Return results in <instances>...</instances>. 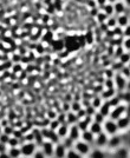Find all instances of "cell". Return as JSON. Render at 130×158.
Masks as SVG:
<instances>
[{
  "mask_svg": "<svg viewBox=\"0 0 130 158\" xmlns=\"http://www.w3.org/2000/svg\"><path fill=\"white\" fill-rule=\"evenodd\" d=\"M21 150V155L25 157H32L34 155V152L38 150V145L36 144L34 142H25L23 143L20 146Z\"/></svg>",
  "mask_w": 130,
  "mask_h": 158,
  "instance_id": "1",
  "label": "cell"
},
{
  "mask_svg": "<svg viewBox=\"0 0 130 158\" xmlns=\"http://www.w3.org/2000/svg\"><path fill=\"white\" fill-rule=\"evenodd\" d=\"M123 66L124 65L122 64V63H121V61H116L114 65L111 66V69H112V71H114L115 73H118L119 71H121V70H122V67H123Z\"/></svg>",
  "mask_w": 130,
  "mask_h": 158,
  "instance_id": "39",
  "label": "cell"
},
{
  "mask_svg": "<svg viewBox=\"0 0 130 158\" xmlns=\"http://www.w3.org/2000/svg\"><path fill=\"white\" fill-rule=\"evenodd\" d=\"M118 1H121V0H108V2H110V4H116Z\"/></svg>",
  "mask_w": 130,
  "mask_h": 158,
  "instance_id": "56",
  "label": "cell"
},
{
  "mask_svg": "<svg viewBox=\"0 0 130 158\" xmlns=\"http://www.w3.org/2000/svg\"><path fill=\"white\" fill-rule=\"evenodd\" d=\"M125 90L130 91V79H128V80H127V89H125Z\"/></svg>",
  "mask_w": 130,
  "mask_h": 158,
  "instance_id": "55",
  "label": "cell"
},
{
  "mask_svg": "<svg viewBox=\"0 0 130 158\" xmlns=\"http://www.w3.org/2000/svg\"><path fill=\"white\" fill-rule=\"evenodd\" d=\"M7 150H8V145L4 144V143H1V142H0V153L7 152Z\"/></svg>",
  "mask_w": 130,
  "mask_h": 158,
  "instance_id": "50",
  "label": "cell"
},
{
  "mask_svg": "<svg viewBox=\"0 0 130 158\" xmlns=\"http://www.w3.org/2000/svg\"><path fill=\"white\" fill-rule=\"evenodd\" d=\"M57 119L60 124H66V113L65 112H59L58 116H57Z\"/></svg>",
  "mask_w": 130,
  "mask_h": 158,
  "instance_id": "41",
  "label": "cell"
},
{
  "mask_svg": "<svg viewBox=\"0 0 130 158\" xmlns=\"http://www.w3.org/2000/svg\"><path fill=\"white\" fill-rule=\"evenodd\" d=\"M91 122H92V117H89V116H86L85 118L83 119H79L77 123L78 127L80 129V131H84V130H88L89 129V126H90Z\"/></svg>",
  "mask_w": 130,
  "mask_h": 158,
  "instance_id": "13",
  "label": "cell"
},
{
  "mask_svg": "<svg viewBox=\"0 0 130 158\" xmlns=\"http://www.w3.org/2000/svg\"><path fill=\"white\" fill-rule=\"evenodd\" d=\"M125 4H127L128 6H130V0H125Z\"/></svg>",
  "mask_w": 130,
  "mask_h": 158,
  "instance_id": "58",
  "label": "cell"
},
{
  "mask_svg": "<svg viewBox=\"0 0 130 158\" xmlns=\"http://www.w3.org/2000/svg\"><path fill=\"white\" fill-rule=\"evenodd\" d=\"M66 152L67 149L65 148L62 142H59L54 145V153H53V157L54 158H65L66 157Z\"/></svg>",
  "mask_w": 130,
  "mask_h": 158,
  "instance_id": "9",
  "label": "cell"
},
{
  "mask_svg": "<svg viewBox=\"0 0 130 158\" xmlns=\"http://www.w3.org/2000/svg\"><path fill=\"white\" fill-rule=\"evenodd\" d=\"M19 158H31V157H25V156H21V157H19Z\"/></svg>",
  "mask_w": 130,
  "mask_h": 158,
  "instance_id": "59",
  "label": "cell"
},
{
  "mask_svg": "<svg viewBox=\"0 0 130 158\" xmlns=\"http://www.w3.org/2000/svg\"><path fill=\"white\" fill-rule=\"evenodd\" d=\"M70 105H71V111L75 112V113H77L80 109H83V106H82V103L79 102V100H73L70 103Z\"/></svg>",
  "mask_w": 130,
  "mask_h": 158,
  "instance_id": "31",
  "label": "cell"
},
{
  "mask_svg": "<svg viewBox=\"0 0 130 158\" xmlns=\"http://www.w3.org/2000/svg\"><path fill=\"white\" fill-rule=\"evenodd\" d=\"M129 25V17L127 14H119L117 17V26L118 27H125Z\"/></svg>",
  "mask_w": 130,
  "mask_h": 158,
  "instance_id": "20",
  "label": "cell"
},
{
  "mask_svg": "<svg viewBox=\"0 0 130 158\" xmlns=\"http://www.w3.org/2000/svg\"><path fill=\"white\" fill-rule=\"evenodd\" d=\"M114 79H106L105 80V89H114Z\"/></svg>",
  "mask_w": 130,
  "mask_h": 158,
  "instance_id": "46",
  "label": "cell"
},
{
  "mask_svg": "<svg viewBox=\"0 0 130 158\" xmlns=\"http://www.w3.org/2000/svg\"><path fill=\"white\" fill-rule=\"evenodd\" d=\"M104 99L101 97V94H97V96H93L92 98H91V106H93L96 110H98L101 105L103 104Z\"/></svg>",
  "mask_w": 130,
  "mask_h": 158,
  "instance_id": "23",
  "label": "cell"
},
{
  "mask_svg": "<svg viewBox=\"0 0 130 158\" xmlns=\"http://www.w3.org/2000/svg\"><path fill=\"white\" fill-rule=\"evenodd\" d=\"M20 144V139L17 138V137H14V136H11L10 139H8V148H14V146H19Z\"/></svg>",
  "mask_w": 130,
  "mask_h": 158,
  "instance_id": "33",
  "label": "cell"
},
{
  "mask_svg": "<svg viewBox=\"0 0 130 158\" xmlns=\"http://www.w3.org/2000/svg\"><path fill=\"white\" fill-rule=\"evenodd\" d=\"M60 142H62V140H60ZM62 143H63V145H64L67 150H69V149H72V148H73V145H75V142H73L69 136H67V137H65V138L63 139V142H62Z\"/></svg>",
  "mask_w": 130,
  "mask_h": 158,
  "instance_id": "34",
  "label": "cell"
},
{
  "mask_svg": "<svg viewBox=\"0 0 130 158\" xmlns=\"http://www.w3.org/2000/svg\"><path fill=\"white\" fill-rule=\"evenodd\" d=\"M13 132H14V129H13L11 125H7L4 127V133H6V135H8V136H12Z\"/></svg>",
  "mask_w": 130,
  "mask_h": 158,
  "instance_id": "44",
  "label": "cell"
},
{
  "mask_svg": "<svg viewBox=\"0 0 130 158\" xmlns=\"http://www.w3.org/2000/svg\"><path fill=\"white\" fill-rule=\"evenodd\" d=\"M65 158H84L80 153H78L73 148L72 149H69L67 152H66V157Z\"/></svg>",
  "mask_w": 130,
  "mask_h": 158,
  "instance_id": "29",
  "label": "cell"
},
{
  "mask_svg": "<svg viewBox=\"0 0 130 158\" xmlns=\"http://www.w3.org/2000/svg\"><path fill=\"white\" fill-rule=\"evenodd\" d=\"M114 10H115V13H116L117 15L123 14L124 11H125V5H124L122 1H118L116 4H114Z\"/></svg>",
  "mask_w": 130,
  "mask_h": 158,
  "instance_id": "25",
  "label": "cell"
},
{
  "mask_svg": "<svg viewBox=\"0 0 130 158\" xmlns=\"http://www.w3.org/2000/svg\"><path fill=\"white\" fill-rule=\"evenodd\" d=\"M108 146L110 149H117L121 146V137L118 135H114L109 137V142H108Z\"/></svg>",
  "mask_w": 130,
  "mask_h": 158,
  "instance_id": "12",
  "label": "cell"
},
{
  "mask_svg": "<svg viewBox=\"0 0 130 158\" xmlns=\"http://www.w3.org/2000/svg\"><path fill=\"white\" fill-rule=\"evenodd\" d=\"M93 35H92V33H88L86 34V41H88V44H91V43H93Z\"/></svg>",
  "mask_w": 130,
  "mask_h": 158,
  "instance_id": "53",
  "label": "cell"
},
{
  "mask_svg": "<svg viewBox=\"0 0 130 158\" xmlns=\"http://www.w3.org/2000/svg\"><path fill=\"white\" fill-rule=\"evenodd\" d=\"M54 143H52L50 140H44L43 144L39 146V150L43 152L47 158L53 157V153H54Z\"/></svg>",
  "mask_w": 130,
  "mask_h": 158,
  "instance_id": "5",
  "label": "cell"
},
{
  "mask_svg": "<svg viewBox=\"0 0 130 158\" xmlns=\"http://www.w3.org/2000/svg\"><path fill=\"white\" fill-rule=\"evenodd\" d=\"M92 120H93V122H97V123H101V124H103L104 120H105V117H104L102 113H99V112L97 111L95 114H93Z\"/></svg>",
  "mask_w": 130,
  "mask_h": 158,
  "instance_id": "36",
  "label": "cell"
},
{
  "mask_svg": "<svg viewBox=\"0 0 130 158\" xmlns=\"http://www.w3.org/2000/svg\"><path fill=\"white\" fill-rule=\"evenodd\" d=\"M96 4H97V6L99 7V8H102L104 5L108 4V0H96Z\"/></svg>",
  "mask_w": 130,
  "mask_h": 158,
  "instance_id": "52",
  "label": "cell"
},
{
  "mask_svg": "<svg viewBox=\"0 0 130 158\" xmlns=\"http://www.w3.org/2000/svg\"><path fill=\"white\" fill-rule=\"evenodd\" d=\"M111 107L110 104H109V102L108 100H104L103 102V104L101 105V107L98 109L97 111L99 112V113H102L104 117L106 118V117H109V114H110V112H111Z\"/></svg>",
  "mask_w": 130,
  "mask_h": 158,
  "instance_id": "16",
  "label": "cell"
},
{
  "mask_svg": "<svg viewBox=\"0 0 130 158\" xmlns=\"http://www.w3.org/2000/svg\"><path fill=\"white\" fill-rule=\"evenodd\" d=\"M62 110H63V112H69V111H71V105L69 104V103H64L63 105H62Z\"/></svg>",
  "mask_w": 130,
  "mask_h": 158,
  "instance_id": "49",
  "label": "cell"
},
{
  "mask_svg": "<svg viewBox=\"0 0 130 158\" xmlns=\"http://www.w3.org/2000/svg\"><path fill=\"white\" fill-rule=\"evenodd\" d=\"M32 158H47L45 156V155H44V153H43V152L40 151V150H37V151L34 152V155H33L32 156Z\"/></svg>",
  "mask_w": 130,
  "mask_h": 158,
  "instance_id": "48",
  "label": "cell"
},
{
  "mask_svg": "<svg viewBox=\"0 0 130 158\" xmlns=\"http://www.w3.org/2000/svg\"><path fill=\"white\" fill-rule=\"evenodd\" d=\"M116 123H117V126H118V130H127L130 126V118L123 116V117H121L119 119H117Z\"/></svg>",
  "mask_w": 130,
  "mask_h": 158,
  "instance_id": "14",
  "label": "cell"
},
{
  "mask_svg": "<svg viewBox=\"0 0 130 158\" xmlns=\"http://www.w3.org/2000/svg\"><path fill=\"white\" fill-rule=\"evenodd\" d=\"M32 135H33V142L38 145V148H39L40 145L43 144V142L45 140L44 137H43L41 130H39V129H34V130L32 131Z\"/></svg>",
  "mask_w": 130,
  "mask_h": 158,
  "instance_id": "15",
  "label": "cell"
},
{
  "mask_svg": "<svg viewBox=\"0 0 130 158\" xmlns=\"http://www.w3.org/2000/svg\"><path fill=\"white\" fill-rule=\"evenodd\" d=\"M117 158H128V150L127 149H124V148H122V149H118V151H117Z\"/></svg>",
  "mask_w": 130,
  "mask_h": 158,
  "instance_id": "38",
  "label": "cell"
},
{
  "mask_svg": "<svg viewBox=\"0 0 130 158\" xmlns=\"http://www.w3.org/2000/svg\"><path fill=\"white\" fill-rule=\"evenodd\" d=\"M102 11H103L104 13L106 14L108 17H111V15H114L115 14V10H114V4H110V2H108L106 5H104L102 8H101Z\"/></svg>",
  "mask_w": 130,
  "mask_h": 158,
  "instance_id": "24",
  "label": "cell"
},
{
  "mask_svg": "<svg viewBox=\"0 0 130 158\" xmlns=\"http://www.w3.org/2000/svg\"><path fill=\"white\" fill-rule=\"evenodd\" d=\"M115 94H116V90H115V89H105V90H102L101 97H102L104 100H109V99L112 98Z\"/></svg>",
  "mask_w": 130,
  "mask_h": 158,
  "instance_id": "21",
  "label": "cell"
},
{
  "mask_svg": "<svg viewBox=\"0 0 130 158\" xmlns=\"http://www.w3.org/2000/svg\"><path fill=\"white\" fill-rule=\"evenodd\" d=\"M73 149H75L78 153H80L83 157H84V156H89V153H90V151H91L90 144L84 142V140H82V139H78V140L75 142Z\"/></svg>",
  "mask_w": 130,
  "mask_h": 158,
  "instance_id": "3",
  "label": "cell"
},
{
  "mask_svg": "<svg viewBox=\"0 0 130 158\" xmlns=\"http://www.w3.org/2000/svg\"><path fill=\"white\" fill-rule=\"evenodd\" d=\"M41 133H43V137L45 140H50L52 143H54V144H57L60 142V138L58 137V135H57V132L56 131H52L51 129H46V127H43L41 129Z\"/></svg>",
  "mask_w": 130,
  "mask_h": 158,
  "instance_id": "6",
  "label": "cell"
},
{
  "mask_svg": "<svg viewBox=\"0 0 130 158\" xmlns=\"http://www.w3.org/2000/svg\"><path fill=\"white\" fill-rule=\"evenodd\" d=\"M108 142H109V136L105 132H101L97 136H95V144L97 145L99 149L108 146Z\"/></svg>",
  "mask_w": 130,
  "mask_h": 158,
  "instance_id": "8",
  "label": "cell"
},
{
  "mask_svg": "<svg viewBox=\"0 0 130 158\" xmlns=\"http://www.w3.org/2000/svg\"><path fill=\"white\" fill-rule=\"evenodd\" d=\"M109 104H110L111 107H115V106L119 105V104H122V100H121V98H119V96L118 94H115L112 98H110L109 100Z\"/></svg>",
  "mask_w": 130,
  "mask_h": 158,
  "instance_id": "30",
  "label": "cell"
},
{
  "mask_svg": "<svg viewBox=\"0 0 130 158\" xmlns=\"http://www.w3.org/2000/svg\"><path fill=\"white\" fill-rule=\"evenodd\" d=\"M2 132H4V127H2V126L0 125V135H1V133H2Z\"/></svg>",
  "mask_w": 130,
  "mask_h": 158,
  "instance_id": "57",
  "label": "cell"
},
{
  "mask_svg": "<svg viewBox=\"0 0 130 158\" xmlns=\"http://www.w3.org/2000/svg\"><path fill=\"white\" fill-rule=\"evenodd\" d=\"M103 131L108 135V136H114L117 135L118 130V126H117L116 120H112V119H105L103 123Z\"/></svg>",
  "mask_w": 130,
  "mask_h": 158,
  "instance_id": "2",
  "label": "cell"
},
{
  "mask_svg": "<svg viewBox=\"0 0 130 158\" xmlns=\"http://www.w3.org/2000/svg\"><path fill=\"white\" fill-rule=\"evenodd\" d=\"M118 73H121L124 78L127 79V80L130 79V69L128 67V66H123V67H122V70H121Z\"/></svg>",
  "mask_w": 130,
  "mask_h": 158,
  "instance_id": "37",
  "label": "cell"
},
{
  "mask_svg": "<svg viewBox=\"0 0 130 158\" xmlns=\"http://www.w3.org/2000/svg\"><path fill=\"white\" fill-rule=\"evenodd\" d=\"M89 130H90L95 136H97L98 133H101V132H103V124H101V123H97V122H91L90 126H89Z\"/></svg>",
  "mask_w": 130,
  "mask_h": 158,
  "instance_id": "17",
  "label": "cell"
},
{
  "mask_svg": "<svg viewBox=\"0 0 130 158\" xmlns=\"http://www.w3.org/2000/svg\"><path fill=\"white\" fill-rule=\"evenodd\" d=\"M56 132H57V135H58L59 138L64 139L65 137L69 136V125H67V124H62Z\"/></svg>",
  "mask_w": 130,
  "mask_h": 158,
  "instance_id": "19",
  "label": "cell"
},
{
  "mask_svg": "<svg viewBox=\"0 0 130 158\" xmlns=\"http://www.w3.org/2000/svg\"><path fill=\"white\" fill-rule=\"evenodd\" d=\"M89 156H90V158H105V153L98 148V149H95V150L90 151Z\"/></svg>",
  "mask_w": 130,
  "mask_h": 158,
  "instance_id": "26",
  "label": "cell"
},
{
  "mask_svg": "<svg viewBox=\"0 0 130 158\" xmlns=\"http://www.w3.org/2000/svg\"><path fill=\"white\" fill-rule=\"evenodd\" d=\"M60 125L62 124L58 122V119H53V120H50V123H49V129H51L52 131H57Z\"/></svg>",
  "mask_w": 130,
  "mask_h": 158,
  "instance_id": "35",
  "label": "cell"
},
{
  "mask_svg": "<svg viewBox=\"0 0 130 158\" xmlns=\"http://www.w3.org/2000/svg\"><path fill=\"white\" fill-rule=\"evenodd\" d=\"M10 137H11V136H8V135H6V133H4V132H2V133L0 135V142H1V143H4V144H7Z\"/></svg>",
  "mask_w": 130,
  "mask_h": 158,
  "instance_id": "43",
  "label": "cell"
},
{
  "mask_svg": "<svg viewBox=\"0 0 130 158\" xmlns=\"http://www.w3.org/2000/svg\"><path fill=\"white\" fill-rule=\"evenodd\" d=\"M80 139L86 142V143H89V144H92V143H95V135L88 129V130H84V131L80 132Z\"/></svg>",
  "mask_w": 130,
  "mask_h": 158,
  "instance_id": "11",
  "label": "cell"
},
{
  "mask_svg": "<svg viewBox=\"0 0 130 158\" xmlns=\"http://www.w3.org/2000/svg\"><path fill=\"white\" fill-rule=\"evenodd\" d=\"M78 120H79V119H78L77 114H76L75 112H72V111L66 112V124L69 126L73 125V124H77Z\"/></svg>",
  "mask_w": 130,
  "mask_h": 158,
  "instance_id": "18",
  "label": "cell"
},
{
  "mask_svg": "<svg viewBox=\"0 0 130 158\" xmlns=\"http://www.w3.org/2000/svg\"><path fill=\"white\" fill-rule=\"evenodd\" d=\"M123 35H124V37H127V38H129V37H130V24L128 25V26L124 27Z\"/></svg>",
  "mask_w": 130,
  "mask_h": 158,
  "instance_id": "51",
  "label": "cell"
},
{
  "mask_svg": "<svg viewBox=\"0 0 130 158\" xmlns=\"http://www.w3.org/2000/svg\"><path fill=\"white\" fill-rule=\"evenodd\" d=\"M129 24H130V17H129Z\"/></svg>",
  "mask_w": 130,
  "mask_h": 158,
  "instance_id": "61",
  "label": "cell"
},
{
  "mask_svg": "<svg viewBox=\"0 0 130 158\" xmlns=\"http://www.w3.org/2000/svg\"><path fill=\"white\" fill-rule=\"evenodd\" d=\"M123 48L125 50V51L130 52V37L129 38H127V39L123 41Z\"/></svg>",
  "mask_w": 130,
  "mask_h": 158,
  "instance_id": "47",
  "label": "cell"
},
{
  "mask_svg": "<svg viewBox=\"0 0 130 158\" xmlns=\"http://www.w3.org/2000/svg\"><path fill=\"white\" fill-rule=\"evenodd\" d=\"M114 84H115L117 92H123L124 90L127 89V79L124 78L121 73H115Z\"/></svg>",
  "mask_w": 130,
  "mask_h": 158,
  "instance_id": "7",
  "label": "cell"
},
{
  "mask_svg": "<svg viewBox=\"0 0 130 158\" xmlns=\"http://www.w3.org/2000/svg\"><path fill=\"white\" fill-rule=\"evenodd\" d=\"M57 116H58V113H57V111H54V110H49V111H47V114H46V117H47L49 120L57 119Z\"/></svg>",
  "mask_w": 130,
  "mask_h": 158,
  "instance_id": "40",
  "label": "cell"
},
{
  "mask_svg": "<svg viewBox=\"0 0 130 158\" xmlns=\"http://www.w3.org/2000/svg\"><path fill=\"white\" fill-rule=\"evenodd\" d=\"M125 112H127V105L119 104V105H117L111 109V112H110V114H109V118L112 119V120H117V119H119L121 117H123Z\"/></svg>",
  "mask_w": 130,
  "mask_h": 158,
  "instance_id": "4",
  "label": "cell"
},
{
  "mask_svg": "<svg viewBox=\"0 0 130 158\" xmlns=\"http://www.w3.org/2000/svg\"><path fill=\"white\" fill-rule=\"evenodd\" d=\"M85 111H86V116H89V117H93V114L97 112V110L93 107V106H88V107H85Z\"/></svg>",
  "mask_w": 130,
  "mask_h": 158,
  "instance_id": "42",
  "label": "cell"
},
{
  "mask_svg": "<svg viewBox=\"0 0 130 158\" xmlns=\"http://www.w3.org/2000/svg\"><path fill=\"white\" fill-rule=\"evenodd\" d=\"M105 25H106V27L108 28H110V30H114L115 27H117V18H115V17H109L108 19H106V21H105Z\"/></svg>",
  "mask_w": 130,
  "mask_h": 158,
  "instance_id": "27",
  "label": "cell"
},
{
  "mask_svg": "<svg viewBox=\"0 0 130 158\" xmlns=\"http://www.w3.org/2000/svg\"><path fill=\"white\" fill-rule=\"evenodd\" d=\"M127 66H128V67H129V69H130V61H129V63H128V64H127Z\"/></svg>",
  "mask_w": 130,
  "mask_h": 158,
  "instance_id": "60",
  "label": "cell"
},
{
  "mask_svg": "<svg viewBox=\"0 0 130 158\" xmlns=\"http://www.w3.org/2000/svg\"><path fill=\"white\" fill-rule=\"evenodd\" d=\"M76 114H77L78 119H83V118H85V117H86V111H85V109L83 107V109H80V110H79Z\"/></svg>",
  "mask_w": 130,
  "mask_h": 158,
  "instance_id": "45",
  "label": "cell"
},
{
  "mask_svg": "<svg viewBox=\"0 0 130 158\" xmlns=\"http://www.w3.org/2000/svg\"><path fill=\"white\" fill-rule=\"evenodd\" d=\"M80 129L78 127L77 124H73V125H70L69 126V137L73 140V142H76L78 139H80Z\"/></svg>",
  "mask_w": 130,
  "mask_h": 158,
  "instance_id": "10",
  "label": "cell"
},
{
  "mask_svg": "<svg viewBox=\"0 0 130 158\" xmlns=\"http://www.w3.org/2000/svg\"><path fill=\"white\" fill-rule=\"evenodd\" d=\"M118 61H121L123 65H127L130 61V52L125 51V52L122 53V54L118 57Z\"/></svg>",
  "mask_w": 130,
  "mask_h": 158,
  "instance_id": "28",
  "label": "cell"
},
{
  "mask_svg": "<svg viewBox=\"0 0 130 158\" xmlns=\"http://www.w3.org/2000/svg\"><path fill=\"white\" fill-rule=\"evenodd\" d=\"M7 153L10 155L11 158H19L21 157V150H20V146H14V148H8Z\"/></svg>",
  "mask_w": 130,
  "mask_h": 158,
  "instance_id": "22",
  "label": "cell"
},
{
  "mask_svg": "<svg viewBox=\"0 0 130 158\" xmlns=\"http://www.w3.org/2000/svg\"><path fill=\"white\" fill-rule=\"evenodd\" d=\"M108 18H109V17L104 13L103 11H99L97 13V15H96V19H97V23L99 25H101V24H105V21H106Z\"/></svg>",
  "mask_w": 130,
  "mask_h": 158,
  "instance_id": "32",
  "label": "cell"
},
{
  "mask_svg": "<svg viewBox=\"0 0 130 158\" xmlns=\"http://www.w3.org/2000/svg\"><path fill=\"white\" fill-rule=\"evenodd\" d=\"M0 158H11L10 155L7 152H4V153H0Z\"/></svg>",
  "mask_w": 130,
  "mask_h": 158,
  "instance_id": "54",
  "label": "cell"
}]
</instances>
